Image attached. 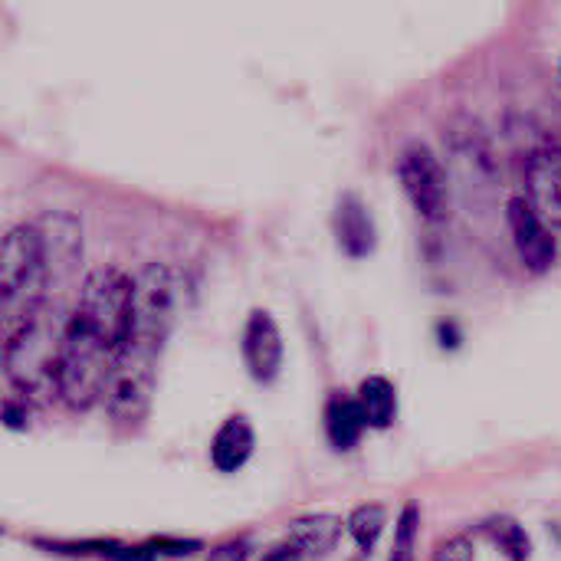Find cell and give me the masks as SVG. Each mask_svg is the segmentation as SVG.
I'll use <instances>...</instances> for the list:
<instances>
[{"mask_svg":"<svg viewBox=\"0 0 561 561\" xmlns=\"http://www.w3.org/2000/svg\"><path fill=\"white\" fill-rule=\"evenodd\" d=\"M49 263L39 224H20L3 237L0 250V322L3 345L16 339L46 306Z\"/></svg>","mask_w":561,"mask_h":561,"instance_id":"6da1fadb","label":"cell"},{"mask_svg":"<svg viewBox=\"0 0 561 561\" xmlns=\"http://www.w3.org/2000/svg\"><path fill=\"white\" fill-rule=\"evenodd\" d=\"M112 368L115 348L79 309H72L59 355V401L69 411H89L105 398Z\"/></svg>","mask_w":561,"mask_h":561,"instance_id":"7a4b0ae2","label":"cell"},{"mask_svg":"<svg viewBox=\"0 0 561 561\" xmlns=\"http://www.w3.org/2000/svg\"><path fill=\"white\" fill-rule=\"evenodd\" d=\"M59 309L43 306L33 322L3 345V365L10 381L26 391L30 398H59V355H62V332L66 319H56Z\"/></svg>","mask_w":561,"mask_h":561,"instance_id":"3957f363","label":"cell"},{"mask_svg":"<svg viewBox=\"0 0 561 561\" xmlns=\"http://www.w3.org/2000/svg\"><path fill=\"white\" fill-rule=\"evenodd\" d=\"M161 352L164 348L128 339L122 352L115 355V368L108 378V391H105V408L118 427H138L145 421L151 408V394H154Z\"/></svg>","mask_w":561,"mask_h":561,"instance_id":"277c9868","label":"cell"},{"mask_svg":"<svg viewBox=\"0 0 561 561\" xmlns=\"http://www.w3.org/2000/svg\"><path fill=\"white\" fill-rule=\"evenodd\" d=\"M398 181L411 201V207L417 210L421 220L427 224H440L450 214V181L447 171L440 164V158L421 145L411 141L401 154H398Z\"/></svg>","mask_w":561,"mask_h":561,"instance_id":"5b68a950","label":"cell"},{"mask_svg":"<svg viewBox=\"0 0 561 561\" xmlns=\"http://www.w3.org/2000/svg\"><path fill=\"white\" fill-rule=\"evenodd\" d=\"M506 224L513 233V247L529 273H546L559 260V243L552 237V227L539 217V210L529 204V197H513L506 207Z\"/></svg>","mask_w":561,"mask_h":561,"instance_id":"8992f818","label":"cell"},{"mask_svg":"<svg viewBox=\"0 0 561 561\" xmlns=\"http://www.w3.org/2000/svg\"><path fill=\"white\" fill-rule=\"evenodd\" d=\"M526 197L549 227L561 230V141H549L529 154Z\"/></svg>","mask_w":561,"mask_h":561,"instance_id":"52a82bcc","label":"cell"},{"mask_svg":"<svg viewBox=\"0 0 561 561\" xmlns=\"http://www.w3.org/2000/svg\"><path fill=\"white\" fill-rule=\"evenodd\" d=\"M243 362L256 385H273L283 368V335L266 309H253L243 329Z\"/></svg>","mask_w":561,"mask_h":561,"instance_id":"ba28073f","label":"cell"},{"mask_svg":"<svg viewBox=\"0 0 561 561\" xmlns=\"http://www.w3.org/2000/svg\"><path fill=\"white\" fill-rule=\"evenodd\" d=\"M332 230H335V243L345 256L352 260H365L375 253L378 247V230H375V217L365 207V201L352 191H345L335 201L332 210Z\"/></svg>","mask_w":561,"mask_h":561,"instance_id":"9c48e42d","label":"cell"},{"mask_svg":"<svg viewBox=\"0 0 561 561\" xmlns=\"http://www.w3.org/2000/svg\"><path fill=\"white\" fill-rule=\"evenodd\" d=\"M253 454V427L243 414H233L220 424L210 444V463L220 473H237Z\"/></svg>","mask_w":561,"mask_h":561,"instance_id":"30bf717a","label":"cell"},{"mask_svg":"<svg viewBox=\"0 0 561 561\" xmlns=\"http://www.w3.org/2000/svg\"><path fill=\"white\" fill-rule=\"evenodd\" d=\"M365 427H368V421L362 414L358 398H348V394H332L329 398V404H325V434H329L335 450H352L362 440Z\"/></svg>","mask_w":561,"mask_h":561,"instance_id":"8fae6325","label":"cell"},{"mask_svg":"<svg viewBox=\"0 0 561 561\" xmlns=\"http://www.w3.org/2000/svg\"><path fill=\"white\" fill-rule=\"evenodd\" d=\"M355 398L362 404V414H365L368 427L388 431L398 421V391H394V385L388 378H381V375L365 378Z\"/></svg>","mask_w":561,"mask_h":561,"instance_id":"7c38bea8","label":"cell"},{"mask_svg":"<svg viewBox=\"0 0 561 561\" xmlns=\"http://www.w3.org/2000/svg\"><path fill=\"white\" fill-rule=\"evenodd\" d=\"M339 536H342V519H335V516H306L289 526V542L302 556H322V552L335 549Z\"/></svg>","mask_w":561,"mask_h":561,"instance_id":"4fadbf2b","label":"cell"},{"mask_svg":"<svg viewBox=\"0 0 561 561\" xmlns=\"http://www.w3.org/2000/svg\"><path fill=\"white\" fill-rule=\"evenodd\" d=\"M483 533L490 536V542L510 561H529V556H533V542H529L526 529L516 519H510V516L486 519L483 523Z\"/></svg>","mask_w":561,"mask_h":561,"instance_id":"5bb4252c","label":"cell"},{"mask_svg":"<svg viewBox=\"0 0 561 561\" xmlns=\"http://www.w3.org/2000/svg\"><path fill=\"white\" fill-rule=\"evenodd\" d=\"M345 526H348L355 546H358L365 556H371L375 546H378V539H381V533H385V526H388V513H385V506H378V503H365V506H358V510L348 516Z\"/></svg>","mask_w":561,"mask_h":561,"instance_id":"9a60e30c","label":"cell"},{"mask_svg":"<svg viewBox=\"0 0 561 561\" xmlns=\"http://www.w3.org/2000/svg\"><path fill=\"white\" fill-rule=\"evenodd\" d=\"M417 529H421V510L411 503V506H404V513L398 516V529H394V552H391V559L388 561H414Z\"/></svg>","mask_w":561,"mask_h":561,"instance_id":"2e32d148","label":"cell"},{"mask_svg":"<svg viewBox=\"0 0 561 561\" xmlns=\"http://www.w3.org/2000/svg\"><path fill=\"white\" fill-rule=\"evenodd\" d=\"M477 552H473V542L467 536H450L444 542L434 546V561H473Z\"/></svg>","mask_w":561,"mask_h":561,"instance_id":"e0dca14e","label":"cell"},{"mask_svg":"<svg viewBox=\"0 0 561 561\" xmlns=\"http://www.w3.org/2000/svg\"><path fill=\"white\" fill-rule=\"evenodd\" d=\"M247 556H250L247 539H227L207 552V561H247Z\"/></svg>","mask_w":561,"mask_h":561,"instance_id":"ac0fdd59","label":"cell"},{"mask_svg":"<svg viewBox=\"0 0 561 561\" xmlns=\"http://www.w3.org/2000/svg\"><path fill=\"white\" fill-rule=\"evenodd\" d=\"M3 424H7L10 431H23V427H26V404L20 408L13 398H7V401H3Z\"/></svg>","mask_w":561,"mask_h":561,"instance_id":"d6986e66","label":"cell"},{"mask_svg":"<svg viewBox=\"0 0 561 561\" xmlns=\"http://www.w3.org/2000/svg\"><path fill=\"white\" fill-rule=\"evenodd\" d=\"M299 559H302V552H299L289 539H286L283 546H276L273 552H266V556H263V561H299Z\"/></svg>","mask_w":561,"mask_h":561,"instance_id":"ffe728a7","label":"cell"},{"mask_svg":"<svg viewBox=\"0 0 561 561\" xmlns=\"http://www.w3.org/2000/svg\"><path fill=\"white\" fill-rule=\"evenodd\" d=\"M559 85H561V59H559Z\"/></svg>","mask_w":561,"mask_h":561,"instance_id":"44dd1931","label":"cell"}]
</instances>
